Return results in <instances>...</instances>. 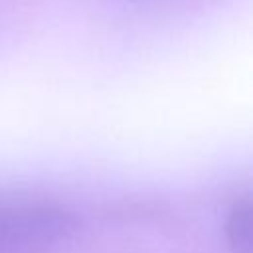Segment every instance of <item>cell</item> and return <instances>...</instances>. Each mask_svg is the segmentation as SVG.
Returning a JSON list of instances; mask_svg holds the SVG:
<instances>
[{"instance_id": "cell-1", "label": "cell", "mask_w": 253, "mask_h": 253, "mask_svg": "<svg viewBox=\"0 0 253 253\" xmlns=\"http://www.w3.org/2000/svg\"><path fill=\"white\" fill-rule=\"evenodd\" d=\"M77 217L55 204L0 208V253H59L77 235Z\"/></svg>"}, {"instance_id": "cell-2", "label": "cell", "mask_w": 253, "mask_h": 253, "mask_svg": "<svg viewBox=\"0 0 253 253\" xmlns=\"http://www.w3.org/2000/svg\"><path fill=\"white\" fill-rule=\"evenodd\" d=\"M251 200L239 198L227 211L223 233L231 253H251Z\"/></svg>"}]
</instances>
